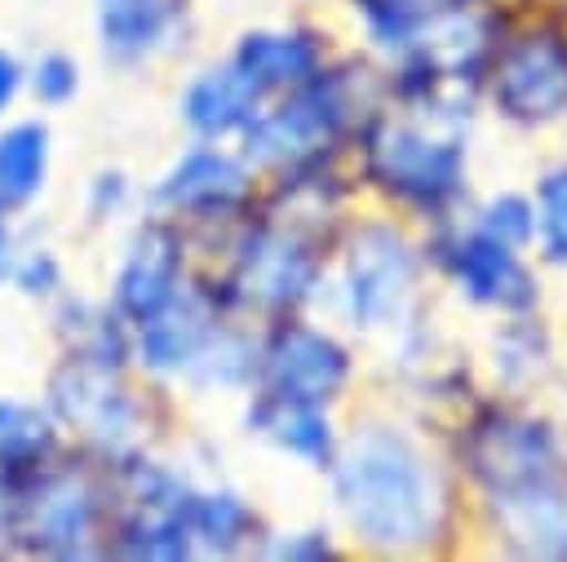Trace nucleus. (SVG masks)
Here are the masks:
<instances>
[{
	"label": "nucleus",
	"mask_w": 567,
	"mask_h": 562,
	"mask_svg": "<svg viewBox=\"0 0 567 562\" xmlns=\"http://www.w3.org/2000/svg\"><path fill=\"white\" fill-rule=\"evenodd\" d=\"M337 496L354 531L381 549H412L434 531V482L421 456L385 429H368L346 447Z\"/></svg>",
	"instance_id": "f257e3e1"
},
{
	"label": "nucleus",
	"mask_w": 567,
	"mask_h": 562,
	"mask_svg": "<svg viewBox=\"0 0 567 562\" xmlns=\"http://www.w3.org/2000/svg\"><path fill=\"white\" fill-rule=\"evenodd\" d=\"M461 146L452 137H430L412 124H377L368 137V168L372 177L412 204H443L461 186Z\"/></svg>",
	"instance_id": "f03ea898"
},
{
	"label": "nucleus",
	"mask_w": 567,
	"mask_h": 562,
	"mask_svg": "<svg viewBox=\"0 0 567 562\" xmlns=\"http://www.w3.org/2000/svg\"><path fill=\"white\" fill-rule=\"evenodd\" d=\"M496 106L509 119L545 124L567 111V40L554 31H532L501 53Z\"/></svg>",
	"instance_id": "7ed1b4c3"
},
{
	"label": "nucleus",
	"mask_w": 567,
	"mask_h": 562,
	"mask_svg": "<svg viewBox=\"0 0 567 562\" xmlns=\"http://www.w3.org/2000/svg\"><path fill=\"white\" fill-rule=\"evenodd\" d=\"M474 469L478 478L496 491H527L540 482H554V438L545 425L536 420H514V416H496L474 434Z\"/></svg>",
	"instance_id": "20e7f679"
},
{
	"label": "nucleus",
	"mask_w": 567,
	"mask_h": 562,
	"mask_svg": "<svg viewBox=\"0 0 567 562\" xmlns=\"http://www.w3.org/2000/svg\"><path fill=\"white\" fill-rule=\"evenodd\" d=\"M266 376H270V394H288V398H306V403H328L346 385L350 358L323 332L284 327L270 341V350H266Z\"/></svg>",
	"instance_id": "39448f33"
},
{
	"label": "nucleus",
	"mask_w": 567,
	"mask_h": 562,
	"mask_svg": "<svg viewBox=\"0 0 567 562\" xmlns=\"http://www.w3.org/2000/svg\"><path fill=\"white\" fill-rule=\"evenodd\" d=\"M341 128V102L332 89H306L301 97H292L284 111L252 119L248 124V150L257 159H306L315 150H323Z\"/></svg>",
	"instance_id": "423d86ee"
},
{
	"label": "nucleus",
	"mask_w": 567,
	"mask_h": 562,
	"mask_svg": "<svg viewBox=\"0 0 567 562\" xmlns=\"http://www.w3.org/2000/svg\"><path fill=\"white\" fill-rule=\"evenodd\" d=\"M412 288V261L408 248L394 230H363L350 257V301H354V319L363 323H381L399 310V301Z\"/></svg>",
	"instance_id": "0eeeda50"
},
{
	"label": "nucleus",
	"mask_w": 567,
	"mask_h": 562,
	"mask_svg": "<svg viewBox=\"0 0 567 562\" xmlns=\"http://www.w3.org/2000/svg\"><path fill=\"white\" fill-rule=\"evenodd\" d=\"M452 266H456V279L465 283V292L474 301H487L501 310H527L536 301V283L523 270V261L509 252V243H501L483 230L456 248Z\"/></svg>",
	"instance_id": "6e6552de"
},
{
	"label": "nucleus",
	"mask_w": 567,
	"mask_h": 562,
	"mask_svg": "<svg viewBox=\"0 0 567 562\" xmlns=\"http://www.w3.org/2000/svg\"><path fill=\"white\" fill-rule=\"evenodd\" d=\"M177 270H182V252L177 239L164 226H146L120 270V310L133 314L137 323L151 319L159 305H168V296L177 292Z\"/></svg>",
	"instance_id": "1a4fd4ad"
},
{
	"label": "nucleus",
	"mask_w": 567,
	"mask_h": 562,
	"mask_svg": "<svg viewBox=\"0 0 567 562\" xmlns=\"http://www.w3.org/2000/svg\"><path fill=\"white\" fill-rule=\"evenodd\" d=\"M93 527V500L71 478L44 482L31 500H22V535H31L35 549L71 553Z\"/></svg>",
	"instance_id": "9d476101"
},
{
	"label": "nucleus",
	"mask_w": 567,
	"mask_h": 562,
	"mask_svg": "<svg viewBox=\"0 0 567 562\" xmlns=\"http://www.w3.org/2000/svg\"><path fill=\"white\" fill-rule=\"evenodd\" d=\"M315 279V257L306 252L301 239L288 235H261L248 257H244V283L257 301L266 305H284L297 301Z\"/></svg>",
	"instance_id": "9b49d317"
},
{
	"label": "nucleus",
	"mask_w": 567,
	"mask_h": 562,
	"mask_svg": "<svg viewBox=\"0 0 567 562\" xmlns=\"http://www.w3.org/2000/svg\"><path fill=\"white\" fill-rule=\"evenodd\" d=\"M257 102H261V89L239 71V66H226V71H204L190 89H186V119L217 137V133H230V128H244L257 119Z\"/></svg>",
	"instance_id": "f8f14e48"
},
{
	"label": "nucleus",
	"mask_w": 567,
	"mask_h": 562,
	"mask_svg": "<svg viewBox=\"0 0 567 562\" xmlns=\"http://www.w3.org/2000/svg\"><path fill=\"white\" fill-rule=\"evenodd\" d=\"M155 195L173 208H190V212H213L217 208L221 212L244 195V173H239L235 159H226L217 150H195L164 177V186Z\"/></svg>",
	"instance_id": "ddd939ff"
},
{
	"label": "nucleus",
	"mask_w": 567,
	"mask_h": 562,
	"mask_svg": "<svg viewBox=\"0 0 567 562\" xmlns=\"http://www.w3.org/2000/svg\"><path fill=\"white\" fill-rule=\"evenodd\" d=\"M208 310L199 296H168L151 319H142V354L151 367H182L190 363L208 341Z\"/></svg>",
	"instance_id": "4468645a"
},
{
	"label": "nucleus",
	"mask_w": 567,
	"mask_h": 562,
	"mask_svg": "<svg viewBox=\"0 0 567 562\" xmlns=\"http://www.w3.org/2000/svg\"><path fill=\"white\" fill-rule=\"evenodd\" d=\"M235 66L266 93V89H292V84H306L319 66V49L315 40L306 35H244L239 53H235Z\"/></svg>",
	"instance_id": "2eb2a0df"
},
{
	"label": "nucleus",
	"mask_w": 567,
	"mask_h": 562,
	"mask_svg": "<svg viewBox=\"0 0 567 562\" xmlns=\"http://www.w3.org/2000/svg\"><path fill=\"white\" fill-rule=\"evenodd\" d=\"M248 425H257L261 434H270L279 447L306 456V460H323L328 447H332V434H328V420L319 416V403H306V398H288V394H266L252 412H248Z\"/></svg>",
	"instance_id": "dca6fc26"
},
{
	"label": "nucleus",
	"mask_w": 567,
	"mask_h": 562,
	"mask_svg": "<svg viewBox=\"0 0 567 562\" xmlns=\"http://www.w3.org/2000/svg\"><path fill=\"white\" fill-rule=\"evenodd\" d=\"M177 4L173 0H97V18H102V40L115 58H137L146 53L164 27L173 22Z\"/></svg>",
	"instance_id": "f3484780"
},
{
	"label": "nucleus",
	"mask_w": 567,
	"mask_h": 562,
	"mask_svg": "<svg viewBox=\"0 0 567 562\" xmlns=\"http://www.w3.org/2000/svg\"><path fill=\"white\" fill-rule=\"evenodd\" d=\"M49 164V133L40 124H18L0 133V199L22 204L40 190Z\"/></svg>",
	"instance_id": "a211bd4d"
},
{
	"label": "nucleus",
	"mask_w": 567,
	"mask_h": 562,
	"mask_svg": "<svg viewBox=\"0 0 567 562\" xmlns=\"http://www.w3.org/2000/svg\"><path fill=\"white\" fill-rule=\"evenodd\" d=\"M53 447L49 420L27 403H0V465L4 469H35Z\"/></svg>",
	"instance_id": "6ab92c4d"
},
{
	"label": "nucleus",
	"mask_w": 567,
	"mask_h": 562,
	"mask_svg": "<svg viewBox=\"0 0 567 562\" xmlns=\"http://www.w3.org/2000/svg\"><path fill=\"white\" fill-rule=\"evenodd\" d=\"M186 527L204 535L213 549H230L248 531V509L239 496H204V500H190Z\"/></svg>",
	"instance_id": "aec40b11"
},
{
	"label": "nucleus",
	"mask_w": 567,
	"mask_h": 562,
	"mask_svg": "<svg viewBox=\"0 0 567 562\" xmlns=\"http://www.w3.org/2000/svg\"><path fill=\"white\" fill-rule=\"evenodd\" d=\"M540 243L549 261H567V168L540 181Z\"/></svg>",
	"instance_id": "412c9836"
},
{
	"label": "nucleus",
	"mask_w": 567,
	"mask_h": 562,
	"mask_svg": "<svg viewBox=\"0 0 567 562\" xmlns=\"http://www.w3.org/2000/svg\"><path fill=\"white\" fill-rule=\"evenodd\" d=\"M483 235H492V239H501V243H527L532 239V208H527V199H518V195H501V199H492L487 204V217H483Z\"/></svg>",
	"instance_id": "4be33fe9"
},
{
	"label": "nucleus",
	"mask_w": 567,
	"mask_h": 562,
	"mask_svg": "<svg viewBox=\"0 0 567 562\" xmlns=\"http://www.w3.org/2000/svg\"><path fill=\"white\" fill-rule=\"evenodd\" d=\"M439 4H452V0H363L368 22H372L377 35H385V40H403L408 27L416 22V13H421V9H439Z\"/></svg>",
	"instance_id": "5701e85b"
},
{
	"label": "nucleus",
	"mask_w": 567,
	"mask_h": 562,
	"mask_svg": "<svg viewBox=\"0 0 567 562\" xmlns=\"http://www.w3.org/2000/svg\"><path fill=\"white\" fill-rule=\"evenodd\" d=\"M35 93L44 102H66L75 93V62L62 58V53L40 58V66H35Z\"/></svg>",
	"instance_id": "b1692460"
},
{
	"label": "nucleus",
	"mask_w": 567,
	"mask_h": 562,
	"mask_svg": "<svg viewBox=\"0 0 567 562\" xmlns=\"http://www.w3.org/2000/svg\"><path fill=\"white\" fill-rule=\"evenodd\" d=\"M13 93H18V62L9 53H0V111H4V102Z\"/></svg>",
	"instance_id": "393cba45"
},
{
	"label": "nucleus",
	"mask_w": 567,
	"mask_h": 562,
	"mask_svg": "<svg viewBox=\"0 0 567 562\" xmlns=\"http://www.w3.org/2000/svg\"><path fill=\"white\" fill-rule=\"evenodd\" d=\"M4 204V199H0ZM4 248H9V235H4V208H0V261H4Z\"/></svg>",
	"instance_id": "a878e982"
}]
</instances>
